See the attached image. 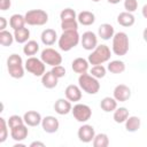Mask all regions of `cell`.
I'll use <instances>...</instances> for the list:
<instances>
[{"instance_id":"obj_46","label":"cell","mask_w":147,"mask_h":147,"mask_svg":"<svg viewBox=\"0 0 147 147\" xmlns=\"http://www.w3.org/2000/svg\"><path fill=\"white\" fill-rule=\"evenodd\" d=\"M24 146H25V145H24V144H21L20 141H17V144L14 145V147H24Z\"/></svg>"},{"instance_id":"obj_7","label":"cell","mask_w":147,"mask_h":147,"mask_svg":"<svg viewBox=\"0 0 147 147\" xmlns=\"http://www.w3.org/2000/svg\"><path fill=\"white\" fill-rule=\"evenodd\" d=\"M25 70H28L30 74L37 77H41L46 71H45V63L42 62L41 59H37L34 56H29L28 60L25 61Z\"/></svg>"},{"instance_id":"obj_37","label":"cell","mask_w":147,"mask_h":147,"mask_svg":"<svg viewBox=\"0 0 147 147\" xmlns=\"http://www.w3.org/2000/svg\"><path fill=\"white\" fill-rule=\"evenodd\" d=\"M61 29L63 31H72L78 30V21H69V22H61Z\"/></svg>"},{"instance_id":"obj_39","label":"cell","mask_w":147,"mask_h":147,"mask_svg":"<svg viewBox=\"0 0 147 147\" xmlns=\"http://www.w3.org/2000/svg\"><path fill=\"white\" fill-rule=\"evenodd\" d=\"M51 71H52L57 78H62V77L65 76V68L62 67L61 64H59V65H54V67L52 68Z\"/></svg>"},{"instance_id":"obj_2","label":"cell","mask_w":147,"mask_h":147,"mask_svg":"<svg viewBox=\"0 0 147 147\" xmlns=\"http://www.w3.org/2000/svg\"><path fill=\"white\" fill-rule=\"evenodd\" d=\"M78 85L87 94H96L100 90V83L98 78L93 77L91 74H82L78 77Z\"/></svg>"},{"instance_id":"obj_34","label":"cell","mask_w":147,"mask_h":147,"mask_svg":"<svg viewBox=\"0 0 147 147\" xmlns=\"http://www.w3.org/2000/svg\"><path fill=\"white\" fill-rule=\"evenodd\" d=\"M106 71H107V69L102 64H96V65H93L92 67V69L90 70V74L93 77L100 79V78H103L106 76Z\"/></svg>"},{"instance_id":"obj_16","label":"cell","mask_w":147,"mask_h":147,"mask_svg":"<svg viewBox=\"0 0 147 147\" xmlns=\"http://www.w3.org/2000/svg\"><path fill=\"white\" fill-rule=\"evenodd\" d=\"M23 118H24V123L28 126H38L39 124H41V121H42L41 115L36 110L26 111L23 115Z\"/></svg>"},{"instance_id":"obj_15","label":"cell","mask_w":147,"mask_h":147,"mask_svg":"<svg viewBox=\"0 0 147 147\" xmlns=\"http://www.w3.org/2000/svg\"><path fill=\"white\" fill-rule=\"evenodd\" d=\"M54 110L59 115H67L72 110L71 101H69L67 98L65 99H57L54 103Z\"/></svg>"},{"instance_id":"obj_38","label":"cell","mask_w":147,"mask_h":147,"mask_svg":"<svg viewBox=\"0 0 147 147\" xmlns=\"http://www.w3.org/2000/svg\"><path fill=\"white\" fill-rule=\"evenodd\" d=\"M124 8H125V11L133 13L138 8V1L137 0H124Z\"/></svg>"},{"instance_id":"obj_17","label":"cell","mask_w":147,"mask_h":147,"mask_svg":"<svg viewBox=\"0 0 147 147\" xmlns=\"http://www.w3.org/2000/svg\"><path fill=\"white\" fill-rule=\"evenodd\" d=\"M28 134H29V130L26 124H22L10 129V137L15 141H23L28 137Z\"/></svg>"},{"instance_id":"obj_30","label":"cell","mask_w":147,"mask_h":147,"mask_svg":"<svg viewBox=\"0 0 147 147\" xmlns=\"http://www.w3.org/2000/svg\"><path fill=\"white\" fill-rule=\"evenodd\" d=\"M107 70L111 74H122L125 70V63L119 60L110 61L107 65Z\"/></svg>"},{"instance_id":"obj_22","label":"cell","mask_w":147,"mask_h":147,"mask_svg":"<svg viewBox=\"0 0 147 147\" xmlns=\"http://www.w3.org/2000/svg\"><path fill=\"white\" fill-rule=\"evenodd\" d=\"M98 34L101 39L103 40H109L110 38L114 37L115 34V30H114V26L109 23H103L99 26L98 29Z\"/></svg>"},{"instance_id":"obj_40","label":"cell","mask_w":147,"mask_h":147,"mask_svg":"<svg viewBox=\"0 0 147 147\" xmlns=\"http://www.w3.org/2000/svg\"><path fill=\"white\" fill-rule=\"evenodd\" d=\"M11 6V1L10 0H0V10L5 11L7 9H9Z\"/></svg>"},{"instance_id":"obj_3","label":"cell","mask_w":147,"mask_h":147,"mask_svg":"<svg viewBox=\"0 0 147 147\" xmlns=\"http://www.w3.org/2000/svg\"><path fill=\"white\" fill-rule=\"evenodd\" d=\"M130 42H129V37L125 32H116L113 37V53L118 56H123L129 52Z\"/></svg>"},{"instance_id":"obj_9","label":"cell","mask_w":147,"mask_h":147,"mask_svg":"<svg viewBox=\"0 0 147 147\" xmlns=\"http://www.w3.org/2000/svg\"><path fill=\"white\" fill-rule=\"evenodd\" d=\"M75 119L77 122H80V123H85L87 122L91 116H92V109L87 106V105H84V103H77L72 107V110H71Z\"/></svg>"},{"instance_id":"obj_6","label":"cell","mask_w":147,"mask_h":147,"mask_svg":"<svg viewBox=\"0 0 147 147\" xmlns=\"http://www.w3.org/2000/svg\"><path fill=\"white\" fill-rule=\"evenodd\" d=\"M25 22L29 25H45L48 22V14L42 9H31L24 15Z\"/></svg>"},{"instance_id":"obj_4","label":"cell","mask_w":147,"mask_h":147,"mask_svg":"<svg viewBox=\"0 0 147 147\" xmlns=\"http://www.w3.org/2000/svg\"><path fill=\"white\" fill-rule=\"evenodd\" d=\"M111 56V51L107 45H98L92 53L88 55V62L90 64L96 65V64H102L107 61L110 60Z\"/></svg>"},{"instance_id":"obj_8","label":"cell","mask_w":147,"mask_h":147,"mask_svg":"<svg viewBox=\"0 0 147 147\" xmlns=\"http://www.w3.org/2000/svg\"><path fill=\"white\" fill-rule=\"evenodd\" d=\"M40 59L42 60V62L45 64H48V65H59L62 63V56L61 54L53 49V48H45L44 51H41V54H40Z\"/></svg>"},{"instance_id":"obj_31","label":"cell","mask_w":147,"mask_h":147,"mask_svg":"<svg viewBox=\"0 0 147 147\" xmlns=\"http://www.w3.org/2000/svg\"><path fill=\"white\" fill-rule=\"evenodd\" d=\"M60 18L61 22H69V21H76L77 20V14L74 9L71 8H64L60 13Z\"/></svg>"},{"instance_id":"obj_11","label":"cell","mask_w":147,"mask_h":147,"mask_svg":"<svg viewBox=\"0 0 147 147\" xmlns=\"http://www.w3.org/2000/svg\"><path fill=\"white\" fill-rule=\"evenodd\" d=\"M80 42L84 49L86 51H93L98 46V37L92 31H86L80 37Z\"/></svg>"},{"instance_id":"obj_45","label":"cell","mask_w":147,"mask_h":147,"mask_svg":"<svg viewBox=\"0 0 147 147\" xmlns=\"http://www.w3.org/2000/svg\"><path fill=\"white\" fill-rule=\"evenodd\" d=\"M109 3H111V5H116V3H118L121 0H107Z\"/></svg>"},{"instance_id":"obj_44","label":"cell","mask_w":147,"mask_h":147,"mask_svg":"<svg viewBox=\"0 0 147 147\" xmlns=\"http://www.w3.org/2000/svg\"><path fill=\"white\" fill-rule=\"evenodd\" d=\"M142 38H144V40L147 42V28H145V30H144V32H142Z\"/></svg>"},{"instance_id":"obj_23","label":"cell","mask_w":147,"mask_h":147,"mask_svg":"<svg viewBox=\"0 0 147 147\" xmlns=\"http://www.w3.org/2000/svg\"><path fill=\"white\" fill-rule=\"evenodd\" d=\"M77 21H78L79 24L85 25V26H88V25H92L95 22V15L92 11L83 10V11H80L77 15Z\"/></svg>"},{"instance_id":"obj_29","label":"cell","mask_w":147,"mask_h":147,"mask_svg":"<svg viewBox=\"0 0 147 147\" xmlns=\"http://www.w3.org/2000/svg\"><path fill=\"white\" fill-rule=\"evenodd\" d=\"M38 51H39V44L36 40H29L23 46V53L26 56H33L38 53Z\"/></svg>"},{"instance_id":"obj_19","label":"cell","mask_w":147,"mask_h":147,"mask_svg":"<svg viewBox=\"0 0 147 147\" xmlns=\"http://www.w3.org/2000/svg\"><path fill=\"white\" fill-rule=\"evenodd\" d=\"M40 39H41V42L46 46H52L55 44V41L57 40V33L55 30L53 29H46L41 32V36H40Z\"/></svg>"},{"instance_id":"obj_33","label":"cell","mask_w":147,"mask_h":147,"mask_svg":"<svg viewBox=\"0 0 147 147\" xmlns=\"http://www.w3.org/2000/svg\"><path fill=\"white\" fill-rule=\"evenodd\" d=\"M15 40L14 34H11L9 31L7 30H2L0 31V44L5 47H8L13 44V41Z\"/></svg>"},{"instance_id":"obj_35","label":"cell","mask_w":147,"mask_h":147,"mask_svg":"<svg viewBox=\"0 0 147 147\" xmlns=\"http://www.w3.org/2000/svg\"><path fill=\"white\" fill-rule=\"evenodd\" d=\"M8 123L3 117H0V142H5L8 137Z\"/></svg>"},{"instance_id":"obj_28","label":"cell","mask_w":147,"mask_h":147,"mask_svg":"<svg viewBox=\"0 0 147 147\" xmlns=\"http://www.w3.org/2000/svg\"><path fill=\"white\" fill-rule=\"evenodd\" d=\"M129 110L125 108V107H119V108H116L114 110V115H113V118L116 123L121 124V123H125V121L129 117Z\"/></svg>"},{"instance_id":"obj_12","label":"cell","mask_w":147,"mask_h":147,"mask_svg":"<svg viewBox=\"0 0 147 147\" xmlns=\"http://www.w3.org/2000/svg\"><path fill=\"white\" fill-rule=\"evenodd\" d=\"M41 126L46 133H55L60 127V123H59V119L56 117L49 115V116H45L42 118Z\"/></svg>"},{"instance_id":"obj_41","label":"cell","mask_w":147,"mask_h":147,"mask_svg":"<svg viewBox=\"0 0 147 147\" xmlns=\"http://www.w3.org/2000/svg\"><path fill=\"white\" fill-rule=\"evenodd\" d=\"M6 26H7V21H6V18H5L3 16H1V17H0V31L5 30Z\"/></svg>"},{"instance_id":"obj_25","label":"cell","mask_w":147,"mask_h":147,"mask_svg":"<svg viewBox=\"0 0 147 147\" xmlns=\"http://www.w3.org/2000/svg\"><path fill=\"white\" fill-rule=\"evenodd\" d=\"M100 107H101V109L105 113H111V111H114L117 108V101H116V99L114 96L113 98L106 96V98H103L101 100Z\"/></svg>"},{"instance_id":"obj_27","label":"cell","mask_w":147,"mask_h":147,"mask_svg":"<svg viewBox=\"0 0 147 147\" xmlns=\"http://www.w3.org/2000/svg\"><path fill=\"white\" fill-rule=\"evenodd\" d=\"M25 17L21 14H14L10 16L9 18V25L13 30H17V29H21L25 25Z\"/></svg>"},{"instance_id":"obj_32","label":"cell","mask_w":147,"mask_h":147,"mask_svg":"<svg viewBox=\"0 0 147 147\" xmlns=\"http://www.w3.org/2000/svg\"><path fill=\"white\" fill-rule=\"evenodd\" d=\"M109 145V138L106 133H98L93 139L94 147H107Z\"/></svg>"},{"instance_id":"obj_24","label":"cell","mask_w":147,"mask_h":147,"mask_svg":"<svg viewBox=\"0 0 147 147\" xmlns=\"http://www.w3.org/2000/svg\"><path fill=\"white\" fill-rule=\"evenodd\" d=\"M14 38H15V41L18 42V44H25L26 41H29V38H30V30L25 26L21 28V29H17V30H14Z\"/></svg>"},{"instance_id":"obj_14","label":"cell","mask_w":147,"mask_h":147,"mask_svg":"<svg viewBox=\"0 0 147 147\" xmlns=\"http://www.w3.org/2000/svg\"><path fill=\"white\" fill-rule=\"evenodd\" d=\"M64 94H65V98L71 101V102H77L82 99V88L79 87V85H74V84H70L67 86L65 91H64Z\"/></svg>"},{"instance_id":"obj_43","label":"cell","mask_w":147,"mask_h":147,"mask_svg":"<svg viewBox=\"0 0 147 147\" xmlns=\"http://www.w3.org/2000/svg\"><path fill=\"white\" fill-rule=\"evenodd\" d=\"M141 14H142V16H144L145 18H147V3L144 5V7H142V9H141Z\"/></svg>"},{"instance_id":"obj_26","label":"cell","mask_w":147,"mask_h":147,"mask_svg":"<svg viewBox=\"0 0 147 147\" xmlns=\"http://www.w3.org/2000/svg\"><path fill=\"white\" fill-rule=\"evenodd\" d=\"M141 121L138 116H129L125 121V129L127 132H136L140 129Z\"/></svg>"},{"instance_id":"obj_47","label":"cell","mask_w":147,"mask_h":147,"mask_svg":"<svg viewBox=\"0 0 147 147\" xmlns=\"http://www.w3.org/2000/svg\"><path fill=\"white\" fill-rule=\"evenodd\" d=\"M92 1H94V2H99L100 0H92Z\"/></svg>"},{"instance_id":"obj_20","label":"cell","mask_w":147,"mask_h":147,"mask_svg":"<svg viewBox=\"0 0 147 147\" xmlns=\"http://www.w3.org/2000/svg\"><path fill=\"white\" fill-rule=\"evenodd\" d=\"M59 78L52 72V71H46L41 76V84L46 88H54L57 86Z\"/></svg>"},{"instance_id":"obj_13","label":"cell","mask_w":147,"mask_h":147,"mask_svg":"<svg viewBox=\"0 0 147 147\" xmlns=\"http://www.w3.org/2000/svg\"><path fill=\"white\" fill-rule=\"evenodd\" d=\"M114 98L116 99V101L119 102H125L131 98V90L129 86L124 85V84H119L114 88Z\"/></svg>"},{"instance_id":"obj_21","label":"cell","mask_w":147,"mask_h":147,"mask_svg":"<svg viewBox=\"0 0 147 147\" xmlns=\"http://www.w3.org/2000/svg\"><path fill=\"white\" fill-rule=\"evenodd\" d=\"M136 22V18L133 16L132 13H129V11H122L118 14L117 16V23L122 26H125V28H130Z\"/></svg>"},{"instance_id":"obj_18","label":"cell","mask_w":147,"mask_h":147,"mask_svg":"<svg viewBox=\"0 0 147 147\" xmlns=\"http://www.w3.org/2000/svg\"><path fill=\"white\" fill-rule=\"evenodd\" d=\"M88 64H90L88 60H86V59H84V57H77V59H75V60L72 61L71 68H72V70H74L76 74L82 75V74L87 72V70H88Z\"/></svg>"},{"instance_id":"obj_5","label":"cell","mask_w":147,"mask_h":147,"mask_svg":"<svg viewBox=\"0 0 147 147\" xmlns=\"http://www.w3.org/2000/svg\"><path fill=\"white\" fill-rule=\"evenodd\" d=\"M24 68L23 67V60L18 54H11L7 59V69L8 74L13 78H22L24 76Z\"/></svg>"},{"instance_id":"obj_36","label":"cell","mask_w":147,"mask_h":147,"mask_svg":"<svg viewBox=\"0 0 147 147\" xmlns=\"http://www.w3.org/2000/svg\"><path fill=\"white\" fill-rule=\"evenodd\" d=\"M7 123H8L9 129L15 127V126H18V125H22V124H25L24 123V118L21 117V116H18V115H11L9 117V119H8Z\"/></svg>"},{"instance_id":"obj_42","label":"cell","mask_w":147,"mask_h":147,"mask_svg":"<svg viewBox=\"0 0 147 147\" xmlns=\"http://www.w3.org/2000/svg\"><path fill=\"white\" fill-rule=\"evenodd\" d=\"M36 146H40V147H45V144L41 141H32L30 144V147H36Z\"/></svg>"},{"instance_id":"obj_10","label":"cell","mask_w":147,"mask_h":147,"mask_svg":"<svg viewBox=\"0 0 147 147\" xmlns=\"http://www.w3.org/2000/svg\"><path fill=\"white\" fill-rule=\"evenodd\" d=\"M77 136H78V139L82 141V142H91L93 141L94 137H95V131H94V127L90 124H83L79 129H78V132H77Z\"/></svg>"},{"instance_id":"obj_1","label":"cell","mask_w":147,"mask_h":147,"mask_svg":"<svg viewBox=\"0 0 147 147\" xmlns=\"http://www.w3.org/2000/svg\"><path fill=\"white\" fill-rule=\"evenodd\" d=\"M80 41V36L78 34L77 30L72 31H63L62 34L59 37V48L63 52H69L74 47H76Z\"/></svg>"}]
</instances>
